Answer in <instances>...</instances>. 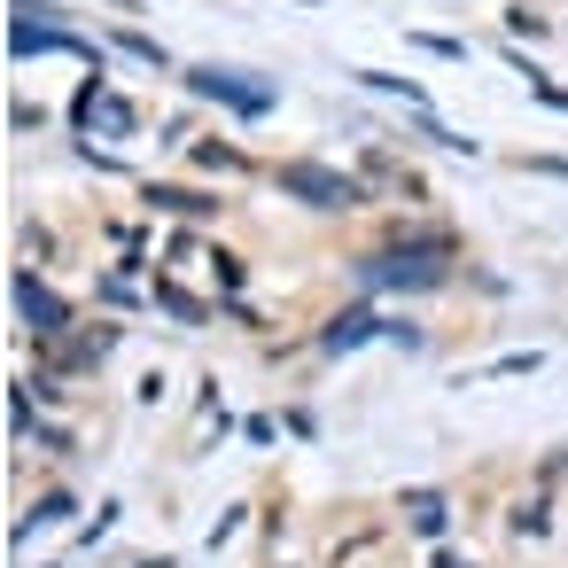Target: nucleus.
Wrapping results in <instances>:
<instances>
[{"label":"nucleus","instance_id":"9b49d317","mask_svg":"<svg viewBox=\"0 0 568 568\" xmlns=\"http://www.w3.org/2000/svg\"><path fill=\"white\" fill-rule=\"evenodd\" d=\"M118 48H125V55H141V63H164V48H156L149 32H118Z\"/></svg>","mask_w":568,"mask_h":568},{"label":"nucleus","instance_id":"1a4fd4ad","mask_svg":"<svg viewBox=\"0 0 568 568\" xmlns=\"http://www.w3.org/2000/svg\"><path fill=\"white\" fill-rule=\"evenodd\" d=\"M405 514H413V529H420V537H436V529H444V498H436V490H413V498H405Z\"/></svg>","mask_w":568,"mask_h":568},{"label":"nucleus","instance_id":"7ed1b4c3","mask_svg":"<svg viewBox=\"0 0 568 568\" xmlns=\"http://www.w3.org/2000/svg\"><path fill=\"white\" fill-rule=\"evenodd\" d=\"M273 180H281V195H296L312 211H358V180H343L327 164H281Z\"/></svg>","mask_w":568,"mask_h":568},{"label":"nucleus","instance_id":"0eeeda50","mask_svg":"<svg viewBox=\"0 0 568 568\" xmlns=\"http://www.w3.org/2000/svg\"><path fill=\"white\" fill-rule=\"evenodd\" d=\"M374 327H382V320H374V312H343V320H335V327H327V335H320V343H327V351H335V358H343V351H358V343H366V335H374Z\"/></svg>","mask_w":568,"mask_h":568},{"label":"nucleus","instance_id":"f8f14e48","mask_svg":"<svg viewBox=\"0 0 568 568\" xmlns=\"http://www.w3.org/2000/svg\"><path fill=\"white\" fill-rule=\"evenodd\" d=\"M436 568H475V560H436Z\"/></svg>","mask_w":568,"mask_h":568},{"label":"nucleus","instance_id":"20e7f679","mask_svg":"<svg viewBox=\"0 0 568 568\" xmlns=\"http://www.w3.org/2000/svg\"><path fill=\"white\" fill-rule=\"evenodd\" d=\"M17 312L32 320V335H63V327H71V304H63L55 288H40L32 273H17Z\"/></svg>","mask_w":568,"mask_h":568},{"label":"nucleus","instance_id":"f257e3e1","mask_svg":"<svg viewBox=\"0 0 568 568\" xmlns=\"http://www.w3.org/2000/svg\"><path fill=\"white\" fill-rule=\"evenodd\" d=\"M366 288H436L444 281V242H420V250H382L358 265Z\"/></svg>","mask_w":568,"mask_h":568},{"label":"nucleus","instance_id":"6e6552de","mask_svg":"<svg viewBox=\"0 0 568 568\" xmlns=\"http://www.w3.org/2000/svg\"><path fill=\"white\" fill-rule=\"evenodd\" d=\"M358 87H374V94H405V110H428V94H420L413 79H389V71H358Z\"/></svg>","mask_w":568,"mask_h":568},{"label":"nucleus","instance_id":"39448f33","mask_svg":"<svg viewBox=\"0 0 568 568\" xmlns=\"http://www.w3.org/2000/svg\"><path fill=\"white\" fill-rule=\"evenodd\" d=\"M79 125H87V133H94V125H102V133H133V110H125L118 94L87 87V94H79Z\"/></svg>","mask_w":568,"mask_h":568},{"label":"nucleus","instance_id":"f03ea898","mask_svg":"<svg viewBox=\"0 0 568 568\" xmlns=\"http://www.w3.org/2000/svg\"><path fill=\"white\" fill-rule=\"evenodd\" d=\"M187 87H195L203 102L242 110V118H265V110H273V87H265V79H250V71H234V63H195V71H187Z\"/></svg>","mask_w":568,"mask_h":568},{"label":"nucleus","instance_id":"9d476101","mask_svg":"<svg viewBox=\"0 0 568 568\" xmlns=\"http://www.w3.org/2000/svg\"><path fill=\"white\" fill-rule=\"evenodd\" d=\"M156 304H164V312H172V320H187V327H195V320H203V304H195V296H180V288H156Z\"/></svg>","mask_w":568,"mask_h":568},{"label":"nucleus","instance_id":"423d86ee","mask_svg":"<svg viewBox=\"0 0 568 568\" xmlns=\"http://www.w3.org/2000/svg\"><path fill=\"white\" fill-rule=\"evenodd\" d=\"M149 203L172 211V219H211L219 211V195H195V187H149Z\"/></svg>","mask_w":568,"mask_h":568}]
</instances>
